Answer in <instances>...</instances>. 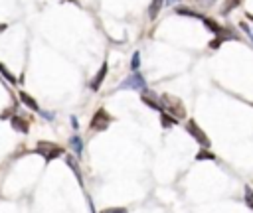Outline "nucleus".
Instances as JSON below:
<instances>
[{
  "label": "nucleus",
  "mask_w": 253,
  "mask_h": 213,
  "mask_svg": "<svg viewBox=\"0 0 253 213\" xmlns=\"http://www.w3.org/2000/svg\"><path fill=\"white\" fill-rule=\"evenodd\" d=\"M160 108H162L164 112H168L170 116H174L176 120L186 116V108H184L182 99H178V97H174V95H168V93L160 95Z\"/></svg>",
  "instance_id": "1"
},
{
  "label": "nucleus",
  "mask_w": 253,
  "mask_h": 213,
  "mask_svg": "<svg viewBox=\"0 0 253 213\" xmlns=\"http://www.w3.org/2000/svg\"><path fill=\"white\" fill-rule=\"evenodd\" d=\"M36 152L43 158V162H51V160H55L57 156H63V154H65L63 146H59V144H55V142H49V140H40L38 146H36Z\"/></svg>",
  "instance_id": "2"
},
{
  "label": "nucleus",
  "mask_w": 253,
  "mask_h": 213,
  "mask_svg": "<svg viewBox=\"0 0 253 213\" xmlns=\"http://www.w3.org/2000/svg\"><path fill=\"white\" fill-rule=\"evenodd\" d=\"M111 122H113L111 114H109L105 108H97L95 114H93V118H91V122H89V128H91L93 132H103V130L109 128Z\"/></svg>",
  "instance_id": "3"
},
{
  "label": "nucleus",
  "mask_w": 253,
  "mask_h": 213,
  "mask_svg": "<svg viewBox=\"0 0 253 213\" xmlns=\"http://www.w3.org/2000/svg\"><path fill=\"white\" fill-rule=\"evenodd\" d=\"M186 130H188V134H190V136H192V138H194L202 148H210V144H211V142H210V136L202 130V126H200L196 120H192V118H190V120L186 122Z\"/></svg>",
  "instance_id": "4"
},
{
  "label": "nucleus",
  "mask_w": 253,
  "mask_h": 213,
  "mask_svg": "<svg viewBox=\"0 0 253 213\" xmlns=\"http://www.w3.org/2000/svg\"><path fill=\"white\" fill-rule=\"evenodd\" d=\"M146 87V81H144V77L138 73V71H132L121 85H119V89H132V91H142Z\"/></svg>",
  "instance_id": "5"
},
{
  "label": "nucleus",
  "mask_w": 253,
  "mask_h": 213,
  "mask_svg": "<svg viewBox=\"0 0 253 213\" xmlns=\"http://www.w3.org/2000/svg\"><path fill=\"white\" fill-rule=\"evenodd\" d=\"M225 39H237V36H235L231 30H227V28H221V30L215 34V37L210 41V47H211V49H217V47L221 45V41H225Z\"/></svg>",
  "instance_id": "6"
},
{
  "label": "nucleus",
  "mask_w": 253,
  "mask_h": 213,
  "mask_svg": "<svg viewBox=\"0 0 253 213\" xmlns=\"http://www.w3.org/2000/svg\"><path fill=\"white\" fill-rule=\"evenodd\" d=\"M140 99H142V103H144L146 106H150V108H154V110H158V112L162 110V108H160V97H156V93L142 89V95H140Z\"/></svg>",
  "instance_id": "7"
},
{
  "label": "nucleus",
  "mask_w": 253,
  "mask_h": 213,
  "mask_svg": "<svg viewBox=\"0 0 253 213\" xmlns=\"http://www.w3.org/2000/svg\"><path fill=\"white\" fill-rule=\"evenodd\" d=\"M107 69H109V67H107V63H103V65L99 67V71H97V75H95V77L91 79V85H89V87H91V91H99V87H101V83H103V79L107 77Z\"/></svg>",
  "instance_id": "8"
},
{
  "label": "nucleus",
  "mask_w": 253,
  "mask_h": 213,
  "mask_svg": "<svg viewBox=\"0 0 253 213\" xmlns=\"http://www.w3.org/2000/svg\"><path fill=\"white\" fill-rule=\"evenodd\" d=\"M10 124H12V128H14L16 132H24V134H26V132L30 130L28 122H26V120H24L20 114H14V116L10 118Z\"/></svg>",
  "instance_id": "9"
},
{
  "label": "nucleus",
  "mask_w": 253,
  "mask_h": 213,
  "mask_svg": "<svg viewBox=\"0 0 253 213\" xmlns=\"http://www.w3.org/2000/svg\"><path fill=\"white\" fill-rule=\"evenodd\" d=\"M65 164L73 170V174H75V178H77V181H79V185H81V183H83V178H81V170H79V166H77V160H75L71 154H67V156H65Z\"/></svg>",
  "instance_id": "10"
},
{
  "label": "nucleus",
  "mask_w": 253,
  "mask_h": 213,
  "mask_svg": "<svg viewBox=\"0 0 253 213\" xmlns=\"http://www.w3.org/2000/svg\"><path fill=\"white\" fill-rule=\"evenodd\" d=\"M18 97H20V101H22V103H24V105H26L28 108H32V110L40 112V105H38V103H36V101H34V99H32V97H30L28 93L20 91V93H18Z\"/></svg>",
  "instance_id": "11"
},
{
  "label": "nucleus",
  "mask_w": 253,
  "mask_h": 213,
  "mask_svg": "<svg viewBox=\"0 0 253 213\" xmlns=\"http://www.w3.org/2000/svg\"><path fill=\"white\" fill-rule=\"evenodd\" d=\"M160 124H162L164 128H170V126H176V124H178V120H176L174 116H170L168 112L160 110Z\"/></svg>",
  "instance_id": "12"
},
{
  "label": "nucleus",
  "mask_w": 253,
  "mask_h": 213,
  "mask_svg": "<svg viewBox=\"0 0 253 213\" xmlns=\"http://www.w3.org/2000/svg\"><path fill=\"white\" fill-rule=\"evenodd\" d=\"M202 22H204V26H206V28H208V30H210L213 36H215V34L221 30V26H219L217 22H213L211 18H206V16H202Z\"/></svg>",
  "instance_id": "13"
},
{
  "label": "nucleus",
  "mask_w": 253,
  "mask_h": 213,
  "mask_svg": "<svg viewBox=\"0 0 253 213\" xmlns=\"http://www.w3.org/2000/svg\"><path fill=\"white\" fill-rule=\"evenodd\" d=\"M69 144H71V148H73V152L77 154V156H81V152H83V140L75 134V136H71L69 138Z\"/></svg>",
  "instance_id": "14"
},
{
  "label": "nucleus",
  "mask_w": 253,
  "mask_h": 213,
  "mask_svg": "<svg viewBox=\"0 0 253 213\" xmlns=\"http://www.w3.org/2000/svg\"><path fill=\"white\" fill-rule=\"evenodd\" d=\"M162 6H164V0H152L150 6H148V16H150V18H156Z\"/></svg>",
  "instance_id": "15"
},
{
  "label": "nucleus",
  "mask_w": 253,
  "mask_h": 213,
  "mask_svg": "<svg viewBox=\"0 0 253 213\" xmlns=\"http://www.w3.org/2000/svg\"><path fill=\"white\" fill-rule=\"evenodd\" d=\"M196 160H198V162H202V160H211V162H215L217 158H215V154L208 152V148H202V152L196 154Z\"/></svg>",
  "instance_id": "16"
},
{
  "label": "nucleus",
  "mask_w": 253,
  "mask_h": 213,
  "mask_svg": "<svg viewBox=\"0 0 253 213\" xmlns=\"http://www.w3.org/2000/svg\"><path fill=\"white\" fill-rule=\"evenodd\" d=\"M239 4H241V0H225V6L221 8V14H223V16H227V14H229L233 8H237Z\"/></svg>",
  "instance_id": "17"
},
{
  "label": "nucleus",
  "mask_w": 253,
  "mask_h": 213,
  "mask_svg": "<svg viewBox=\"0 0 253 213\" xmlns=\"http://www.w3.org/2000/svg\"><path fill=\"white\" fill-rule=\"evenodd\" d=\"M0 73H2V77H4V79L10 83V85H16V83H18V81H16V77H14V75H12V73H10V71H8V69H6L2 63H0Z\"/></svg>",
  "instance_id": "18"
},
{
  "label": "nucleus",
  "mask_w": 253,
  "mask_h": 213,
  "mask_svg": "<svg viewBox=\"0 0 253 213\" xmlns=\"http://www.w3.org/2000/svg\"><path fill=\"white\" fill-rule=\"evenodd\" d=\"M138 67H140V53L134 51L132 57H130V69H132V71H138Z\"/></svg>",
  "instance_id": "19"
},
{
  "label": "nucleus",
  "mask_w": 253,
  "mask_h": 213,
  "mask_svg": "<svg viewBox=\"0 0 253 213\" xmlns=\"http://www.w3.org/2000/svg\"><path fill=\"white\" fill-rule=\"evenodd\" d=\"M176 14H184V16H192V18H198V20H202V14H198V12H192V10H188V8H176Z\"/></svg>",
  "instance_id": "20"
},
{
  "label": "nucleus",
  "mask_w": 253,
  "mask_h": 213,
  "mask_svg": "<svg viewBox=\"0 0 253 213\" xmlns=\"http://www.w3.org/2000/svg\"><path fill=\"white\" fill-rule=\"evenodd\" d=\"M245 203H249V207L253 209V191L249 185H245Z\"/></svg>",
  "instance_id": "21"
},
{
  "label": "nucleus",
  "mask_w": 253,
  "mask_h": 213,
  "mask_svg": "<svg viewBox=\"0 0 253 213\" xmlns=\"http://www.w3.org/2000/svg\"><path fill=\"white\" fill-rule=\"evenodd\" d=\"M101 213H126V209L125 207H107Z\"/></svg>",
  "instance_id": "22"
},
{
  "label": "nucleus",
  "mask_w": 253,
  "mask_h": 213,
  "mask_svg": "<svg viewBox=\"0 0 253 213\" xmlns=\"http://www.w3.org/2000/svg\"><path fill=\"white\" fill-rule=\"evenodd\" d=\"M196 2H198L200 8H210V6H213L215 0H196Z\"/></svg>",
  "instance_id": "23"
},
{
  "label": "nucleus",
  "mask_w": 253,
  "mask_h": 213,
  "mask_svg": "<svg viewBox=\"0 0 253 213\" xmlns=\"http://www.w3.org/2000/svg\"><path fill=\"white\" fill-rule=\"evenodd\" d=\"M241 30H243V32H245V34L249 36V39L253 41V32H251V28H249V26H247L245 22H241Z\"/></svg>",
  "instance_id": "24"
},
{
  "label": "nucleus",
  "mask_w": 253,
  "mask_h": 213,
  "mask_svg": "<svg viewBox=\"0 0 253 213\" xmlns=\"http://www.w3.org/2000/svg\"><path fill=\"white\" fill-rule=\"evenodd\" d=\"M71 124H73V128H77V118L75 116H71Z\"/></svg>",
  "instance_id": "25"
},
{
  "label": "nucleus",
  "mask_w": 253,
  "mask_h": 213,
  "mask_svg": "<svg viewBox=\"0 0 253 213\" xmlns=\"http://www.w3.org/2000/svg\"><path fill=\"white\" fill-rule=\"evenodd\" d=\"M176 2H178V0H164V4H166V6H170V4H176Z\"/></svg>",
  "instance_id": "26"
}]
</instances>
